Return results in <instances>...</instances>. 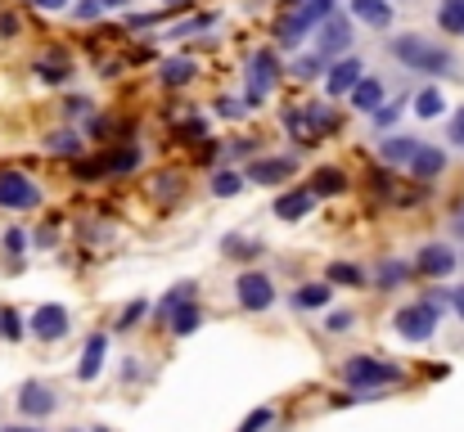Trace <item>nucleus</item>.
<instances>
[{"label":"nucleus","mask_w":464,"mask_h":432,"mask_svg":"<svg viewBox=\"0 0 464 432\" xmlns=\"http://www.w3.org/2000/svg\"><path fill=\"white\" fill-rule=\"evenodd\" d=\"M388 54L402 63L406 72H424V77H460V59H455L446 45H437V41H428V36H420V32L392 36V41H388Z\"/></svg>","instance_id":"1"},{"label":"nucleus","mask_w":464,"mask_h":432,"mask_svg":"<svg viewBox=\"0 0 464 432\" xmlns=\"http://www.w3.org/2000/svg\"><path fill=\"white\" fill-rule=\"evenodd\" d=\"M329 14H334V0H284L280 5V19H276V41L280 50H298L316 23H324Z\"/></svg>","instance_id":"2"},{"label":"nucleus","mask_w":464,"mask_h":432,"mask_svg":"<svg viewBox=\"0 0 464 432\" xmlns=\"http://www.w3.org/2000/svg\"><path fill=\"white\" fill-rule=\"evenodd\" d=\"M280 86V54L276 50H257L248 59V86H244V108L267 104V95Z\"/></svg>","instance_id":"3"},{"label":"nucleus","mask_w":464,"mask_h":432,"mask_svg":"<svg viewBox=\"0 0 464 432\" xmlns=\"http://www.w3.org/2000/svg\"><path fill=\"white\" fill-rule=\"evenodd\" d=\"M343 379H348L352 388H383V383H396V379H402V370L388 365V360H374V356H348Z\"/></svg>","instance_id":"4"},{"label":"nucleus","mask_w":464,"mask_h":432,"mask_svg":"<svg viewBox=\"0 0 464 432\" xmlns=\"http://www.w3.org/2000/svg\"><path fill=\"white\" fill-rule=\"evenodd\" d=\"M392 329H396V338H406V342H428L437 333V307H428V302L402 307L392 316Z\"/></svg>","instance_id":"5"},{"label":"nucleus","mask_w":464,"mask_h":432,"mask_svg":"<svg viewBox=\"0 0 464 432\" xmlns=\"http://www.w3.org/2000/svg\"><path fill=\"white\" fill-rule=\"evenodd\" d=\"M352 14H343V10H334L324 23H316V54H324V59H334V54H348L352 50Z\"/></svg>","instance_id":"6"},{"label":"nucleus","mask_w":464,"mask_h":432,"mask_svg":"<svg viewBox=\"0 0 464 432\" xmlns=\"http://www.w3.org/2000/svg\"><path fill=\"white\" fill-rule=\"evenodd\" d=\"M0 207H10V212L41 207V185L23 172H0Z\"/></svg>","instance_id":"7"},{"label":"nucleus","mask_w":464,"mask_h":432,"mask_svg":"<svg viewBox=\"0 0 464 432\" xmlns=\"http://www.w3.org/2000/svg\"><path fill=\"white\" fill-rule=\"evenodd\" d=\"M235 298H239L244 311H271L276 307V284H271V275L248 270V275L235 279Z\"/></svg>","instance_id":"8"},{"label":"nucleus","mask_w":464,"mask_h":432,"mask_svg":"<svg viewBox=\"0 0 464 432\" xmlns=\"http://www.w3.org/2000/svg\"><path fill=\"white\" fill-rule=\"evenodd\" d=\"M365 77V63L356 59V54H339L334 63L324 68V95H334V100H343V95H352V86Z\"/></svg>","instance_id":"9"},{"label":"nucleus","mask_w":464,"mask_h":432,"mask_svg":"<svg viewBox=\"0 0 464 432\" xmlns=\"http://www.w3.org/2000/svg\"><path fill=\"white\" fill-rule=\"evenodd\" d=\"M68 329H73V320H68V311H63L59 302H45V307H36V311L28 316V333H36L41 342L68 338Z\"/></svg>","instance_id":"10"},{"label":"nucleus","mask_w":464,"mask_h":432,"mask_svg":"<svg viewBox=\"0 0 464 432\" xmlns=\"http://www.w3.org/2000/svg\"><path fill=\"white\" fill-rule=\"evenodd\" d=\"M455 266H460V252H451L446 244H424L420 257H415V270L428 275V279H442V275H451Z\"/></svg>","instance_id":"11"},{"label":"nucleus","mask_w":464,"mask_h":432,"mask_svg":"<svg viewBox=\"0 0 464 432\" xmlns=\"http://www.w3.org/2000/svg\"><path fill=\"white\" fill-rule=\"evenodd\" d=\"M406 167H411V176H415L420 185H428V180H437V176L446 172V154L437 149V144H420Z\"/></svg>","instance_id":"12"},{"label":"nucleus","mask_w":464,"mask_h":432,"mask_svg":"<svg viewBox=\"0 0 464 432\" xmlns=\"http://www.w3.org/2000/svg\"><path fill=\"white\" fill-rule=\"evenodd\" d=\"M293 158H257V163H248V172H244V180H252V185H280L284 176H293Z\"/></svg>","instance_id":"13"},{"label":"nucleus","mask_w":464,"mask_h":432,"mask_svg":"<svg viewBox=\"0 0 464 432\" xmlns=\"http://www.w3.org/2000/svg\"><path fill=\"white\" fill-rule=\"evenodd\" d=\"M348 14L361 19L365 28H374V32L392 28V5H388V0H348Z\"/></svg>","instance_id":"14"},{"label":"nucleus","mask_w":464,"mask_h":432,"mask_svg":"<svg viewBox=\"0 0 464 432\" xmlns=\"http://www.w3.org/2000/svg\"><path fill=\"white\" fill-rule=\"evenodd\" d=\"M311 207H316L311 189H284L276 198V216H280V221H302V216H311Z\"/></svg>","instance_id":"15"},{"label":"nucleus","mask_w":464,"mask_h":432,"mask_svg":"<svg viewBox=\"0 0 464 432\" xmlns=\"http://www.w3.org/2000/svg\"><path fill=\"white\" fill-rule=\"evenodd\" d=\"M104 356H108V338H104V333H91V338H86V351H82V365H77V379H82V383H95V379H100Z\"/></svg>","instance_id":"16"},{"label":"nucleus","mask_w":464,"mask_h":432,"mask_svg":"<svg viewBox=\"0 0 464 432\" xmlns=\"http://www.w3.org/2000/svg\"><path fill=\"white\" fill-rule=\"evenodd\" d=\"M54 392L45 388V383H28L23 392H19V410L23 414H32V419H45V414H54Z\"/></svg>","instance_id":"17"},{"label":"nucleus","mask_w":464,"mask_h":432,"mask_svg":"<svg viewBox=\"0 0 464 432\" xmlns=\"http://www.w3.org/2000/svg\"><path fill=\"white\" fill-rule=\"evenodd\" d=\"M298 113H302V122L311 126V135H316V140H320V135H329V131L339 126V113L329 108V104H316V100H311V104H298Z\"/></svg>","instance_id":"18"},{"label":"nucleus","mask_w":464,"mask_h":432,"mask_svg":"<svg viewBox=\"0 0 464 432\" xmlns=\"http://www.w3.org/2000/svg\"><path fill=\"white\" fill-rule=\"evenodd\" d=\"M411 104H415V108H411V113H415V117H420V122H437V117H442V113H446V95H442V91H437V86H420V91H415V100H411Z\"/></svg>","instance_id":"19"},{"label":"nucleus","mask_w":464,"mask_h":432,"mask_svg":"<svg viewBox=\"0 0 464 432\" xmlns=\"http://www.w3.org/2000/svg\"><path fill=\"white\" fill-rule=\"evenodd\" d=\"M316 198H334V194H348V176L339 172V167H316V176H311V185H307Z\"/></svg>","instance_id":"20"},{"label":"nucleus","mask_w":464,"mask_h":432,"mask_svg":"<svg viewBox=\"0 0 464 432\" xmlns=\"http://www.w3.org/2000/svg\"><path fill=\"white\" fill-rule=\"evenodd\" d=\"M415 149H420V140H411V135H388V140L379 144V158H383L388 167H402V163H411Z\"/></svg>","instance_id":"21"},{"label":"nucleus","mask_w":464,"mask_h":432,"mask_svg":"<svg viewBox=\"0 0 464 432\" xmlns=\"http://www.w3.org/2000/svg\"><path fill=\"white\" fill-rule=\"evenodd\" d=\"M348 100H352V108H356V113H374V108L383 104V82H379V77H361V82L352 86V95H348Z\"/></svg>","instance_id":"22"},{"label":"nucleus","mask_w":464,"mask_h":432,"mask_svg":"<svg viewBox=\"0 0 464 432\" xmlns=\"http://www.w3.org/2000/svg\"><path fill=\"white\" fill-rule=\"evenodd\" d=\"M100 163H104V176L136 172V167H140V149H136V144H117V149H113V154H104Z\"/></svg>","instance_id":"23"},{"label":"nucleus","mask_w":464,"mask_h":432,"mask_svg":"<svg viewBox=\"0 0 464 432\" xmlns=\"http://www.w3.org/2000/svg\"><path fill=\"white\" fill-rule=\"evenodd\" d=\"M36 77L45 82V86H68L73 82V63L68 59H36Z\"/></svg>","instance_id":"24"},{"label":"nucleus","mask_w":464,"mask_h":432,"mask_svg":"<svg viewBox=\"0 0 464 432\" xmlns=\"http://www.w3.org/2000/svg\"><path fill=\"white\" fill-rule=\"evenodd\" d=\"M329 298H334V288H329V284H302L293 293V307L298 311H320V307H329Z\"/></svg>","instance_id":"25"},{"label":"nucleus","mask_w":464,"mask_h":432,"mask_svg":"<svg viewBox=\"0 0 464 432\" xmlns=\"http://www.w3.org/2000/svg\"><path fill=\"white\" fill-rule=\"evenodd\" d=\"M45 149H50L54 158H77V154H82V135H77V131H50V135H45Z\"/></svg>","instance_id":"26"},{"label":"nucleus","mask_w":464,"mask_h":432,"mask_svg":"<svg viewBox=\"0 0 464 432\" xmlns=\"http://www.w3.org/2000/svg\"><path fill=\"white\" fill-rule=\"evenodd\" d=\"M437 28L451 36H464V0H442L437 5Z\"/></svg>","instance_id":"27"},{"label":"nucleus","mask_w":464,"mask_h":432,"mask_svg":"<svg viewBox=\"0 0 464 432\" xmlns=\"http://www.w3.org/2000/svg\"><path fill=\"white\" fill-rule=\"evenodd\" d=\"M158 77H163V86H185V82H194V63L189 59H167Z\"/></svg>","instance_id":"28"},{"label":"nucleus","mask_w":464,"mask_h":432,"mask_svg":"<svg viewBox=\"0 0 464 432\" xmlns=\"http://www.w3.org/2000/svg\"><path fill=\"white\" fill-rule=\"evenodd\" d=\"M198 320H204V316H198V307H189V302H185L180 311H172V316H167V324H172V333H176V338H189V333L198 329Z\"/></svg>","instance_id":"29"},{"label":"nucleus","mask_w":464,"mask_h":432,"mask_svg":"<svg viewBox=\"0 0 464 432\" xmlns=\"http://www.w3.org/2000/svg\"><path fill=\"white\" fill-rule=\"evenodd\" d=\"M329 284L361 288V284H365V270H361V266H352V261H329Z\"/></svg>","instance_id":"30"},{"label":"nucleus","mask_w":464,"mask_h":432,"mask_svg":"<svg viewBox=\"0 0 464 432\" xmlns=\"http://www.w3.org/2000/svg\"><path fill=\"white\" fill-rule=\"evenodd\" d=\"M324 68H329L324 54H302V59L293 63V77H298V82H316V77H324Z\"/></svg>","instance_id":"31"},{"label":"nucleus","mask_w":464,"mask_h":432,"mask_svg":"<svg viewBox=\"0 0 464 432\" xmlns=\"http://www.w3.org/2000/svg\"><path fill=\"white\" fill-rule=\"evenodd\" d=\"M23 333H28L23 316H19L14 307H0V338H5V342H19Z\"/></svg>","instance_id":"32"},{"label":"nucleus","mask_w":464,"mask_h":432,"mask_svg":"<svg viewBox=\"0 0 464 432\" xmlns=\"http://www.w3.org/2000/svg\"><path fill=\"white\" fill-rule=\"evenodd\" d=\"M208 189H212L217 198H235V194L244 189V172H217Z\"/></svg>","instance_id":"33"},{"label":"nucleus","mask_w":464,"mask_h":432,"mask_svg":"<svg viewBox=\"0 0 464 432\" xmlns=\"http://www.w3.org/2000/svg\"><path fill=\"white\" fill-rule=\"evenodd\" d=\"M406 275H411L406 261H383V266H379V288H402Z\"/></svg>","instance_id":"34"},{"label":"nucleus","mask_w":464,"mask_h":432,"mask_svg":"<svg viewBox=\"0 0 464 432\" xmlns=\"http://www.w3.org/2000/svg\"><path fill=\"white\" fill-rule=\"evenodd\" d=\"M189 298H194V284H176V288H172V293H167V298L158 302V316L167 320V316H172V311H180V307H185Z\"/></svg>","instance_id":"35"},{"label":"nucleus","mask_w":464,"mask_h":432,"mask_svg":"<svg viewBox=\"0 0 464 432\" xmlns=\"http://www.w3.org/2000/svg\"><path fill=\"white\" fill-rule=\"evenodd\" d=\"M284 126H289V135L302 144V149H307V144H316V135H311V126L302 122V113H298V108H284Z\"/></svg>","instance_id":"36"},{"label":"nucleus","mask_w":464,"mask_h":432,"mask_svg":"<svg viewBox=\"0 0 464 432\" xmlns=\"http://www.w3.org/2000/svg\"><path fill=\"white\" fill-rule=\"evenodd\" d=\"M402 104H406V100H392V104H379V108L370 113V117H374V126H379V131H388V126H392L396 117H402Z\"/></svg>","instance_id":"37"},{"label":"nucleus","mask_w":464,"mask_h":432,"mask_svg":"<svg viewBox=\"0 0 464 432\" xmlns=\"http://www.w3.org/2000/svg\"><path fill=\"white\" fill-rule=\"evenodd\" d=\"M104 0H77L73 5V19H82V23H95V19H104Z\"/></svg>","instance_id":"38"},{"label":"nucleus","mask_w":464,"mask_h":432,"mask_svg":"<svg viewBox=\"0 0 464 432\" xmlns=\"http://www.w3.org/2000/svg\"><path fill=\"white\" fill-rule=\"evenodd\" d=\"M145 316H149V302H140V298H136V302H131V307L122 311V329H136Z\"/></svg>","instance_id":"39"},{"label":"nucleus","mask_w":464,"mask_h":432,"mask_svg":"<svg viewBox=\"0 0 464 432\" xmlns=\"http://www.w3.org/2000/svg\"><path fill=\"white\" fill-rule=\"evenodd\" d=\"M226 257H244V261H248V257H257V244L235 235V239H226Z\"/></svg>","instance_id":"40"},{"label":"nucleus","mask_w":464,"mask_h":432,"mask_svg":"<svg viewBox=\"0 0 464 432\" xmlns=\"http://www.w3.org/2000/svg\"><path fill=\"white\" fill-rule=\"evenodd\" d=\"M271 419H276V414H271L267 405H261V410H252V414H248V419L239 423V432H261V428H267Z\"/></svg>","instance_id":"41"},{"label":"nucleus","mask_w":464,"mask_h":432,"mask_svg":"<svg viewBox=\"0 0 464 432\" xmlns=\"http://www.w3.org/2000/svg\"><path fill=\"white\" fill-rule=\"evenodd\" d=\"M446 140L464 149V108H455V113H451V122H446Z\"/></svg>","instance_id":"42"},{"label":"nucleus","mask_w":464,"mask_h":432,"mask_svg":"<svg viewBox=\"0 0 464 432\" xmlns=\"http://www.w3.org/2000/svg\"><path fill=\"white\" fill-rule=\"evenodd\" d=\"M352 324H356V316H352V311H334V316L324 320V329H329V333H348Z\"/></svg>","instance_id":"43"},{"label":"nucleus","mask_w":464,"mask_h":432,"mask_svg":"<svg viewBox=\"0 0 464 432\" xmlns=\"http://www.w3.org/2000/svg\"><path fill=\"white\" fill-rule=\"evenodd\" d=\"M0 244H5V252H10V257H23L28 235H23V230H5V239H0Z\"/></svg>","instance_id":"44"},{"label":"nucleus","mask_w":464,"mask_h":432,"mask_svg":"<svg viewBox=\"0 0 464 432\" xmlns=\"http://www.w3.org/2000/svg\"><path fill=\"white\" fill-rule=\"evenodd\" d=\"M63 113H68V117H86V113H91V100H82V95H73L68 104H63Z\"/></svg>","instance_id":"45"},{"label":"nucleus","mask_w":464,"mask_h":432,"mask_svg":"<svg viewBox=\"0 0 464 432\" xmlns=\"http://www.w3.org/2000/svg\"><path fill=\"white\" fill-rule=\"evenodd\" d=\"M217 108H221V117H244V113H248V108H244V100H221Z\"/></svg>","instance_id":"46"},{"label":"nucleus","mask_w":464,"mask_h":432,"mask_svg":"<svg viewBox=\"0 0 464 432\" xmlns=\"http://www.w3.org/2000/svg\"><path fill=\"white\" fill-rule=\"evenodd\" d=\"M204 131H208L204 117H185V122H180V135H204Z\"/></svg>","instance_id":"47"},{"label":"nucleus","mask_w":464,"mask_h":432,"mask_svg":"<svg viewBox=\"0 0 464 432\" xmlns=\"http://www.w3.org/2000/svg\"><path fill=\"white\" fill-rule=\"evenodd\" d=\"M451 311L464 320V284H460V288H451Z\"/></svg>","instance_id":"48"},{"label":"nucleus","mask_w":464,"mask_h":432,"mask_svg":"<svg viewBox=\"0 0 464 432\" xmlns=\"http://www.w3.org/2000/svg\"><path fill=\"white\" fill-rule=\"evenodd\" d=\"M198 158H204V163H217V158H221V149H217V140H208V149H198Z\"/></svg>","instance_id":"49"},{"label":"nucleus","mask_w":464,"mask_h":432,"mask_svg":"<svg viewBox=\"0 0 464 432\" xmlns=\"http://www.w3.org/2000/svg\"><path fill=\"white\" fill-rule=\"evenodd\" d=\"M0 32L14 36V32H19V19H14V14H0Z\"/></svg>","instance_id":"50"},{"label":"nucleus","mask_w":464,"mask_h":432,"mask_svg":"<svg viewBox=\"0 0 464 432\" xmlns=\"http://www.w3.org/2000/svg\"><path fill=\"white\" fill-rule=\"evenodd\" d=\"M451 235H455V239H464V207L451 216Z\"/></svg>","instance_id":"51"},{"label":"nucleus","mask_w":464,"mask_h":432,"mask_svg":"<svg viewBox=\"0 0 464 432\" xmlns=\"http://www.w3.org/2000/svg\"><path fill=\"white\" fill-rule=\"evenodd\" d=\"M32 5H36V10H63L68 0H32Z\"/></svg>","instance_id":"52"},{"label":"nucleus","mask_w":464,"mask_h":432,"mask_svg":"<svg viewBox=\"0 0 464 432\" xmlns=\"http://www.w3.org/2000/svg\"><path fill=\"white\" fill-rule=\"evenodd\" d=\"M104 5H108V10H126V5H131V0H104Z\"/></svg>","instance_id":"53"},{"label":"nucleus","mask_w":464,"mask_h":432,"mask_svg":"<svg viewBox=\"0 0 464 432\" xmlns=\"http://www.w3.org/2000/svg\"><path fill=\"white\" fill-rule=\"evenodd\" d=\"M167 5H172V10H185V5H189V0H167Z\"/></svg>","instance_id":"54"},{"label":"nucleus","mask_w":464,"mask_h":432,"mask_svg":"<svg viewBox=\"0 0 464 432\" xmlns=\"http://www.w3.org/2000/svg\"><path fill=\"white\" fill-rule=\"evenodd\" d=\"M10 432H41V428H10Z\"/></svg>","instance_id":"55"},{"label":"nucleus","mask_w":464,"mask_h":432,"mask_svg":"<svg viewBox=\"0 0 464 432\" xmlns=\"http://www.w3.org/2000/svg\"><path fill=\"white\" fill-rule=\"evenodd\" d=\"M100 432H108V428H100Z\"/></svg>","instance_id":"56"}]
</instances>
